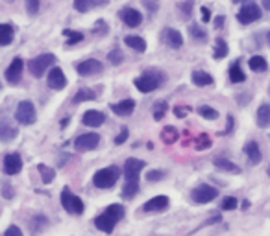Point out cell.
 <instances>
[{"instance_id": "cell-1", "label": "cell", "mask_w": 270, "mask_h": 236, "mask_svg": "<svg viewBox=\"0 0 270 236\" xmlns=\"http://www.w3.org/2000/svg\"><path fill=\"white\" fill-rule=\"evenodd\" d=\"M122 216H124V207L115 203V205H109L98 218L94 219V225H96V229H100L104 233L111 235L115 225L122 219Z\"/></svg>"}, {"instance_id": "cell-2", "label": "cell", "mask_w": 270, "mask_h": 236, "mask_svg": "<svg viewBox=\"0 0 270 236\" xmlns=\"http://www.w3.org/2000/svg\"><path fill=\"white\" fill-rule=\"evenodd\" d=\"M119 173L121 170L117 166H109V168H102L93 175L94 186L98 188H111L115 186V183L119 181Z\"/></svg>"}, {"instance_id": "cell-3", "label": "cell", "mask_w": 270, "mask_h": 236, "mask_svg": "<svg viewBox=\"0 0 270 236\" xmlns=\"http://www.w3.org/2000/svg\"><path fill=\"white\" fill-rule=\"evenodd\" d=\"M165 82V76L161 72H144L143 76H139L135 80V87L139 89L141 92H154L158 89L161 83Z\"/></svg>"}, {"instance_id": "cell-4", "label": "cell", "mask_w": 270, "mask_h": 236, "mask_svg": "<svg viewBox=\"0 0 270 236\" xmlns=\"http://www.w3.org/2000/svg\"><path fill=\"white\" fill-rule=\"evenodd\" d=\"M56 61V57L54 54H41L37 55L36 59H32L28 63V70L30 74L34 76V78H43L45 76V70H47L48 67H52Z\"/></svg>"}, {"instance_id": "cell-5", "label": "cell", "mask_w": 270, "mask_h": 236, "mask_svg": "<svg viewBox=\"0 0 270 236\" xmlns=\"http://www.w3.org/2000/svg\"><path fill=\"white\" fill-rule=\"evenodd\" d=\"M36 118H37V113H36V107H34L32 101L24 100L17 105V109H15V120H17L19 124L30 126V124L36 122Z\"/></svg>"}, {"instance_id": "cell-6", "label": "cell", "mask_w": 270, "mask_h": 236, "mask_svg": "<svg viewBox=\"0 0 270 236\" xmlns=\"http://www.w3.org/2000/svg\"><path fill=\"white\" fill-rule=\"evenodd\" d=\"M61 205L69 214H82L84 212V201L78 196H74L67 186L61 190Z\"/></svg>"}, {"instance_id": "cell-7", "label": "cell", "mask_w": 270, "mask_h": 236, "mask_svg": "<svg viewBox=\"0 0 270 236\" xmlns=\"http://www.w3.org/2000/svg\"><path fill=\"white\" fill-rule=\"evenodd\" d=\"M237 18H239V22H241V24H252V22L259 20L261 18L259 6H257V4H253V2H246V4L239 9Z\"/></svg>"}, {"instance_id": "cell-8", "label": "cell", "mask_w": 270, "mask_h": 236, "mask_svg": "<svg viewBox=\"0 0 270 236\" xmlns=\"http://www.w3.org/2000/svg\"><path fill=\"white\" fill-rule=\"evenodd\" d=\"M218 196V190L211 185H198L193 190V201L196 203H209Z\"/></svg>"}, {"instance_id": "cell-9", "label": "cell", "mask_w": 270, "mask_h": 236, "mask_svg": "<svg viewBox=\"0 0 270 236\" xmlns=\"http://www.w3.org/2000/svg\"><path fill=\"white\" fill-rule=\"evenodd\" d=\"M100 144V136L96 133H85V135H80L74 140V148L80 150V152H89V150H94Z\"/></svg>"}, {"instance_id": "cell-10", "label": "cell", "mask_w": 270, "mask_h": 236, "mask_svg": "<svg viewBox=\"0 0 270 236\" xmlns=\"http://www.w3.org/2000/svg\"><path fill=\"white\" fill-rule=\"evenodd\" d=\"M2 170L6 175H17L22 170V159L19 153H8L4 157V163H2Z\"/></svg>"}, {"instance_id": "cell-11", "label": "cell", "mask_w": 270, "mask_h": 236, "mask_svg": "<svg viewBox=\"0 0 270 236\" xmlns=\"http://www.w3.org/2000/svg\"><path fill=\"white\" fill-rule=\"evenodd\" d=\"M76 70L80 76H94V74H100L104 70V65L98 59H85L82 63H78Z\"/></svg>"}, {"instance_id": "cell-12", "label": "cell", "mask_w": 270, "mask_h": 236, "mask_svg": "<svg viewBox=\"0 0 270 236\" xmlns=\"http://www.w3.org/2000/svg\"><path fill=\"white\" fill-rule=\"evenodd\" d=\"M22 59L20 57H15L11 65L8 67V70H6V82L10 83V85H17L20 82V78H22Z\"/></svg>"}, {"instance_id": "cell-13", "label": "cell", "mask_w": 270, "mask_h": 236, "mask_svg": "<svg viewBox=\"0 0 270 236\" xmlns=\"http://www.w3.org/2000/svg\"><path fill=\"white\" fill-rule=\"evenodd\" d=\"M47 83L50 89H54V91H61L63 87L67 85V78L65 74H63V70L61 68H52L50 72H48L47 76Z\"/></svg>"}, {"instance_id": "cell-14", "label": "cell", "mask_w": 270, "mask_h": 236, "mask_svg": "<svg viewBox=\"0 0 270 236\" xmlns=\"http://www.w3.org/2000/svg\"><path fill=\"white\" fill-rule=\"evenodd\" d=\"M168 203L170 201H168L167 196H156V198H152L143 205V210L144 212H163V210L168 209Z\"/></svg>"}, {"instance_id": "cell-15", "label": "cell", "mask_w": 270, "mask_h": 236, "mask_svg": "<svg viewBox=\"0 0 270 236\" xmlns=\"http://www.w3.org/2000/svg\"><path fill=\"white\" fill-rule=\"evenodd\" d=\"M119 15H121L122 22L130 28H137L141 22H143V15H141L137 9H133V8H124Z\"/></svg>"}, {"instance_id": "cell-16", "label": "cell", "mask_w": 270, "mask_h": 236, "mask_svg": "<svg viewBox=\"0 0 270 236\" xmlns=\"http://www.w3.org/2000/svg\"><path fill=\"white\" fill-rule=\"evenodd\" d=\"M161 39L165 41V45H168L170 48H180V46L183 45V37L181 34L174 30V28H165L163 30V34H161Z\"/></svg>"}, {"instance_id": "cell-17", "label": "cell", "mask_w": 270, "mask_h": 236, "mask_svg": "<svg viewBox=\"0 0 270 236\" xmlns=\"http://www.w3.org/2000/svg\"><path fill=\"white\" fill-rule=\"evenodd\" d=\"M143 168H144V161H141V159H128L126 164H124L126 179H139V173Z\"/></svg>"}, {"instance_id": "cell-18", "label": "cell", "mask_w": 270, "mask_h": 236, "mask_svg": "<svg viewBox=\"0 0 270 236\" xmlns=\"http://www.w3.org/2000/svg\"><path fill=\"white\" fill-rule=\"evenodd\" d=\"M82 122H84V126H89V127H100L106 122V115L100 113V111H87L82 118Z\"/></svg>"}, {"instance_id": "cell-19", "label": "cell", "mask_w": 270, "mask_h": 236, "mask_svg": "<svg viewBox=\"0 0 270 236\" xmlns=\"http://www.w3.org/2000/svg\"><path fill=\"white\" fill-rule=\"evenodd\" d=\"M109 107H111V111L115 115H119V117H128V115H131L133 109H135V101L122 100V101H117V103H111Z\"/></svg>"}, {"instance_id": "cell-20", "label": "cell", "mask_w": 270, "mask_h": 236, "mask_svg": "<svg viewBox=\"0 0 270 236\" xmlns=\"http://www.w3.org/2000/svg\"><path fill=\"white\" fill-rule=\"evenodd\" d=\"M215 168L216 170H220V172H230V173H241V168L237 166L235 163L232 161H228V159H220V157H216L213 161Z\"/></svg>"}, {"instance_id": "cell-21", "label": "cell", "mask_w": 270, "mask_h": 236, "mask_svg": "<svg viewBox=\"0 0 270 236\" xmlns=\"http://www.w3.org/2000/svg\"><path fill=\"white\" fill-rule=\"evenodd\" d=\"M244 153H246V157H248V161H250V164H259L261 163V150L259 146H257V142H248V144L244 146Z\"/></svg>"}, {"instance_id": "cell-22", "label": "cell", "mask_w": 270, "mask_h": 236, "mask_svg": "<svg viewBox=\"0 0 270 236\" xmlns=\"http://www.w3.org/2000/svg\"><path fill=\"white\" fill-rule=\"evenodd\" d=\"M139 192V179H126V185L122 186V198L124 200H133Z\"/></svg>"}, {"instance_id": "cell-23", "label": "cell", "mask_w": 270, "mask_h": 236, "mask_svg": "<svg viewBox=\"0 0 270 236\" xmlns=\"http://www.w3.org/2000/svg\"><path fill=\"white\" fill-rule=\"evenodd\" d=\"M257 126L263 129L270 127V103H263L257 111Z\"/></svg>"}, {"instance_id": "cell-24", "label": "cell", "mask_w": 270, "mask_h": 236, "mask_svg": "<svg viewBox=\"0 0 270 236\" xmlns=\"http://www.w3.org/2000/svg\"><path fill=\"white\" fill-rule=\"evenodd\" d=\"M124 43L130 46V48H133L135 52H144L146 50V41L139 35H126Z\"/></svg>"}, {"instance_id": "cell-25", "label": "cell", "mask_w": 270, "mask_h": 236, "mask_svg": "<svg viewBox=\"0 0 270 236\" xmlns=\"http://www.w3.org/2000/svg\"><path fill=\"white\" fill-rule=\"evenodd\" d=\"M191 78H193V83L198 85V87H205V85H211V83H213L211 74L204 72V70H195Z\"/></svg>"}, {"instance_id": "cell-26", "label": "cell", "mask_w": 270, "mask_h": 236, "mask_svg": "<svg viewBox=\"0 0 270 236\" xmlns=\"http://www.w3.org/2000/svg\"><path fill=\"white\" fill-rule=\"evenodd\" d=\"M13 41V26L11 24H0V45L8 46Z\"/></svg>"}, {"instance_id": "cell-27", "label": "cell", "mask_w": 270, "mask_h": 236, "mask_svg": "<svg viewBox=\"0 0 270 236\" xmlns=\"http://www.w3.org/2000/svg\"><path fill=\"white\" fill-rule=\"evenodd\" d=\"M178 136H180V133H178L176 127H172V126L163 127V131H161V140H163L165 144H174L178 140Z\"/></svg>"}, {"instance_id": "cell-28", "label": "cell", "mask_w": 270, "mask_h": 236, "mask_svg": "<svg viewBox=\"0 0 270 236\" xmlns=\"http://www.w3.org/2000/svg\"><path fill=\"white\" fill-rule=\"evenodd\" d=\"M98 96V92H94L93 89H78L74 96V103H82V101H89V100H94Z\"/></svg>"}, {"instance_id": "cell-29", "label": "cell", "mask_w": 270, "mask_h": 236, "mask_svg": "<svg viewBox=\"0 0 270 236\" xmlns=\"http://www.w3.org/2000/svg\"><path fill=\"white\" fill-rule=\"evenodd\" d=\"M193 6H195V0H183V2H180L176 6V9L180 11V15H181L183 20H187L193 15Z\"/></svg>"}, {"instance_id": "cell-30", "label": "cell", "mask_w": 270, "mask_h": 236, "mask_svg": "<svg viewBox=\"0 0 270 236\" xmlns=\"http://www.w3.org/2000/svg\"><path fill=\"white\" fill-rule=\"evenodd\" d=\"M252 70H255V72H265L267 68H269V65H267V59L265 57H261V55H253L250 61H248Z\"/></svg>"}, {"instance_id": "cell-31", "label": "cell", "mask_w": 270, "mask_h": 236, "mask_svg": "<svg viewBox=\"0 0 270 236\" xmlns=\"http://www.w3.org/2000/svg\"><path fill=\"white\" fill-rule=\"evenodd\" d=\"M37 172L41 173V179H43L45 185L52 183L54 181V177H56V172H54L50 166H47V164H37Z\"/></svg>"}, {"instance_id": "cell-32", "label": "cell", "mask_w": 270, "mask_h": 236, "mask_svg": "<svg viewBox=\"0 0 270 236\" xmlns=\"http://www.w3.org/2000/svg\"><path fill=\"white\" fill-rule=\"evenodd\" d=\"M230 80H232L233 83H242L244 80H246V76H244V72H242L239 61L230 67Z\"/></svg>"}, {"instance_id": "cell-33", "label": "cell", "mask_w": 270, "mask_h": 236, "mask_svg": "<svg viewBox=\"0 0 270 236\" xmlns=\"http://www.w3.org/2000/svg\"><path fill=\"white\" fill-rule=\"evenodd\" d=\"M17 129L15 127H10L8 126V122H2V126H0V138L4 140V142H8V140H11V138H15L17 136Z\"/></svg>"}, {"instance_id": "cell-34", "label": "cell", "mask_w": 270, "mask_h": 236, "mask_svg": "<svg viewBox=\"0 0 270 236\" xmlns=\"http://www.w3.org/2000/svg\"><path fill=\"white\" fill-rule=\"evenodd\" d=\"M195 148L198 150V152L211 148V138L207 136V133H200V135L196 136V138H195Z\"/></svg>"}, {"instance_id": "cell-35", "label": "cell", "mask_w": 270, "mask_h": 236, "mask_svg": "<svg viewBox=\"0 0 270 236\" xmlns=\"http://www.w3.org/2000/svg\"><path fill=\"white\" fill-rule=\"evenodd\" d=\"M215 59H222L228 55V45H226V41L222 39H216V43H215Z\"/></svg>"}, {"instance_id": "cell-36", "label": "cell", "mask_w": 270, "mask_h": 236, "mask_svg": "<svg viewBox=\"0 0 270 236\" xmlns=\"http://www.w3.org/2000/svg\"><path fill=\"white\" fill-rule=\"evenodd\" d=\"M189 34L196 41H207V32L202 26H198V24H193V26L189 28Z\"/></svg>"}, {"instance_id": "cell-37", "label": "cell", "mask_w": 270, "mask_h": 236, "mask_svg": "<svg viewBox=\"0 0 270 236\" xmlns=\"http://www.w3.org/2000/svg\"><path fill=\"white\" fill-rule=\"evenodd\" d=\"M94 6H96V0H74V8L80 13H85V11L93 9Z\"/></svg>"}, {"instance_id": "cell-38", "label": "cell", "mask_w": 270, "mask_h": 236, "mask_svg": "<svg viewBox=\"0 0 270 236\" xmlns=\"http://www.w3.org/2000/svg\"><path fill=\"white\" fill-rule=\"evenodd\" d=\"M167 109H168L167 101H163V100L156 101V103H154V118H156V120H161V118L165 117Z\"/></svg>"}, {"instance_id": "cell-39", "label": "cell", "mask_w": 270, "mask_h": 236, "mask_svg": "<svg viewBox=\"0 0 270 236\" xmlns=\"http://www.w3.org/2000/svg\"><path fill=\"white\" fill-rule=\"evenodd\" d=\"M198 113H200V117L207 118V120H216V118H218V113H216L213 107H209V105L198 107Z\"/></svg>"}, {"instance_id": "cell-40", "label": "cell", "mask_w": 270, "mask_h": 236, "mask_svg": "<svg viewBox=\"0 0 270 236\" xmlns=\"http://www.w3.org/2000/svg\"><path fill=\"white\" fill-rule=\"evenodd\" d=\"M67 37H69V41H67V45H76V43H80V41H84V34H80V32H72V30H65L63 32Z\"/></svg>"}, {"instance_id": "cell-41", "label": "cell", "mask_w": 270, "mask_h": 236, "mask_svg": "<svg viewBox=\"0 0 270 236\" xmlns=\"http://www.w3.org/2000/svg\"><path fill=\"white\" fill-rule=\"evenodd\" d=\"M41 227H47V216H36V218L30 221V229L34 233H37Z\"/></svg>"}, {"instance_id": "cell-42", "label": "cell", "mask_w": 270, "mask_h": 236, "mask_svg": "<svg viewBox=\"0 0 270 236\" xmlns=\"http://www.w3.org/2000/svg\"><path fill=\"white\" fill-rule=\"evenodd\" d=\"M108 59H109V63L111 65H121L124 61V55H122L121 50H111L109 55H108Z\"/></svg>"}, {"instance_id": "cell-43", "label": "cell", "mask_w": 270, "mask_h": 236, "mask_svg": "<svg viewBox=\"0 0 270 236\" xmlns=\"http://www.w3.org/2000/svg\"><path fill=\"white\" fill-rule=\"evenodd\" d=\"M39 6H41V0H26V11H28V15H36L39 11Z\"/></svg>"}, {"instance_id": "cell-44", "label": "cell", "mask_w": 270, "mask_h": 236, "mask_svg": "<svg viewBox=\"0 0 270 236\" xmlns=\"http://www.w3.org/2000/svg\"><path fill=\"white\" fill-rule=\"evenodd\" d=\"M163 177H165V172H161V170H150V172L146 173V179H148L150 183L161 181Z\"/></svg>"}, {"instance_id": "cell-45", "label": "cell", "mask_w": 270, "mask_h": 236, "mask_svg": "<svg viewBox=\"0 0 270 236\" xmlns=\"http://www.w3.org/2000/svg\"><path fill=\"white\" fill-rule=\"evenodd\" d=\"M224 210H233L237 209V200L235 198H224L222 200V205H220Z\"/></svg>"}, {"instance_id": "cell-46", "label": "cell", "mask_w": 270, "mask_h": 236, "mask_svg": "<svg viewBox=\"0 0 270 236\" xmlns=\"http://www.w3.org/2000/svg\"><path fill=\"white\" fill-rule=\"evenodd\" d=\"M2 196H4L6 200H11V198H13V188H11L10 183H2Z\"/></svg>"}, {"instance_id": "cell-47", "label": "cell", "mask_w": 270, "mask_h": 236, "mask_svg": "<svg viewBox=\"0 0 270 236\" xmlns=\"http://www.w3.org/2000/svg\"><path fill=\"white\" fill-rule=\"evenodd\" d=\"M4 236H22V231H20L17 225H11V227L6 229V233H4Z\"/></svg>"}, {"instance_id": "cell-48", "label": "cell", "mask_w": 270, "mask_h": 236, "mask_svg": "<svg viewBox=\"0 0 270 236\" xmlns=\"http://www.w3.org/2000/svg\"><path fill=\"white\" fill-rule=\"evenodd\" d=\"M126 138H128V127H122L121 135L115 138V144H117V146H119V144H124V142H126Z\"/></svg>"}, {"instance_id": "cell-49", "label": "cell", "mask_w": 270, "mask_h": 236, "mask_svg": "<svg viewBox=\"0 0 270 236\" xmlns=\"http://www.w3.org/2000/svg\"><path fill=\"white\" fill-rule=\"evenodd\" d=\"M143 4H144V8L148 9L150 13H154L158 9V0H143Z\"/></svg>"}, {"instance_id": "cell-50", "label": "cell", "mask_w": 270, "mask_h": 236, "mask_svg": "<svg viewBox=\"0 0 270 236\" xmlns=\"http://www.w3.org/2000/svg\"><path fill=\"white\" fill-rule=\"evenodd\" d=\"M96 28H100V30H96L98 35H106V34H108V24H106L104 20H98V22H96Z\"/></svg>"}, {"instance_id": "cell-51", "label": "cell", "mask_w": 270, "mask_h": 236, "mask_svg": "<svg viewBox=\"0 0 270 236\" xmlns=\"http://www.w3.org/2000/svg\"><path fill=\"white\" fill-rule=\"evenodd\" d=\"M189 111H191L189 107H176V109H174V115H176L178 118H183Z\"/></svg>"}, {"instance_id": "cell-52", "label": "cell", "mask_w": 270, "mask_h": 236, "mask_svg": "<svg viewBox=\"0 0 270 236\" xmlns=\"http://www.w3.org/2000/svg\"><path fill=\"white\" fill-rule=\"evenodd\" d=\"M202 20H204V22H209V20H211V11H209V8H202Z\"/></svg>"}, {"instance_id": "cell-53", "label": "cell", "mask_w": 270, "mask_h": 236, "mask_svg": "<svg viewBox=\"0 0 270 236\" xmlns=\"http://www.w3.org/2000/svg\"><path fill=\"white\" fill-rule=\"evenodd\" d=\"M232 129H233V117H228V127L224 129V131H222V133H220V135H228V133H230Z\"/></svg>"}, {"instance_id": "cell-54", "label": "cell", "mask_w": 270, "mask_h": 236, "mask_svg": "<svg viewBox=\"0 0 270 236\" xmlns=\"http://www.w3.org/2000/svg\"><path fill=\"white\" fill-rule=\"evenodd\" d=\"M222 24H224V17H222V15H220V17H218V18H216V20H215V26L218 28V26H222Z\"/></svg>"}, {"instance_id": "cell-55", "label": "cell", "mask_w": 270, "mask_h": 236, "mask_svg": "<svg viewBox=\"0 0 270 236\" xmlns=\"http://www.w3.org/2000/svg\"><path fill=\"white\" fill-rule=\"evenodd\" d=\"M263 8L267 9V11H270V0H263Z\"/></svg>"}, {"instance_id": "cell-56", "label": "cell", "mask_w": 270, "mask_h": 236, "mask_svg": "<svg viewBox=\"0 0 270 236\" xmlns=\"http://www.w3.org/2000/svg\"><path fill=\"white\" fill-rule=\"evenodd\" d=\"M239 2H244V0H233V4H239Z\"/></svg>"}, {"instance_id": "cell-57", "label": "cell", "mask_w": 270, "mask_h": 236, "mask_svg": "<svg viewBox=\"0 0 270 236\" xmlns=\"http://www.w3.org/2000/svg\"><path fill=\"white\" fill-rule=\"evenodd\" d=\"M267 41H269V43H270V32H269V34H267Z\"/></svg>"}, {"instance_id": "cell-58", "label": "cell", "mask_w": 270, "mask_h": 236, "mask_svg": "<svg viewBox=\"0 0 270 236\" xmlns=\"http://www.w3.org/2000/svg\"><path fill=\"white\" fill-rule=\"evenodd\" d=\"M269 177H270V164H269Z\"/></svg>"}]
</instances>
